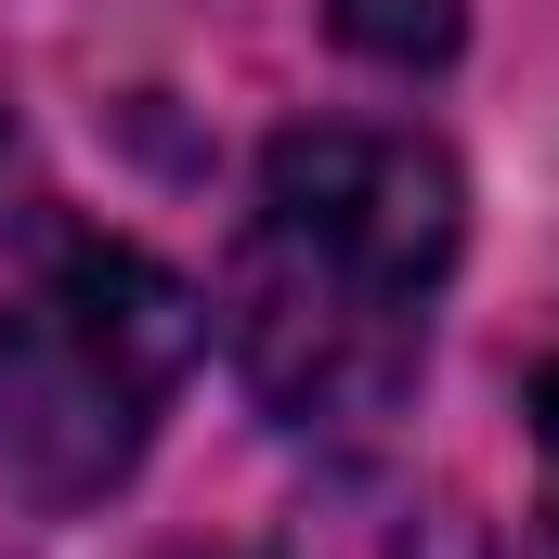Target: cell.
Wrapping results in <instances>:
<instances>
[{
	"label": "cell",
	"instance_id": "cell-1",
	"mask_svg": "<svg viewBox=\"0 0 559 559\" xmlns=\"http://www.w3.org/2000/svg\"><path fill=\"white\" fill-rule=\"evenodd\" d=\"M455 261H468V182L429 131H391V118L274 131L209 299L235 391L286 442H365L429 378Z\"/></svg>",
	"mask_w": 559,
	"mask_h": 559
},
{
	"label": "cell",
	"instance_id": "cell-3",
	"mask_svg": "<svg viewBox=\"0 0 559 559\" xmlns=\"http://www.w3.org/2000/svg\"><path fill=\"white\" fill-rule=\"evenodd\" d=\"M248 559H495V547L442 495H417V481H338V495H312L274 547H248Z\"/></svg>",
	"mask_w": 559,
	"mask_h": 559
},
{
	"label": "cell",
	"instance_id": "cell-4",
	"mask_svg": "<svg viewBox=\"0 0 559 559\" xmlns=\"http://www.w3.org/2000/svg\"><path fill=\"white\" fill-rule=\"evenodd\" d=\"M325 39L365 52V66H391V79H429V66H455L468 0H325Z\"/></svg>",
	"mask_w": 559,
	"mask_h": 559
},
{
	"label": "cell",
	"instance_id": "cell-2",
	"mask_svg": "<svg viewBox=\"0 0 559 559\" xmlns=\"http://www.w3.org/2000/svg\"><path fill=\"white\" fill-rule=\"evenodd\" d=\"M209 299L156 248L105 235L0 105V508L92 521L182 404Z\"/></svg>",
	"mask_w": 559,
	"mask_h": 559
}]
</instances>
